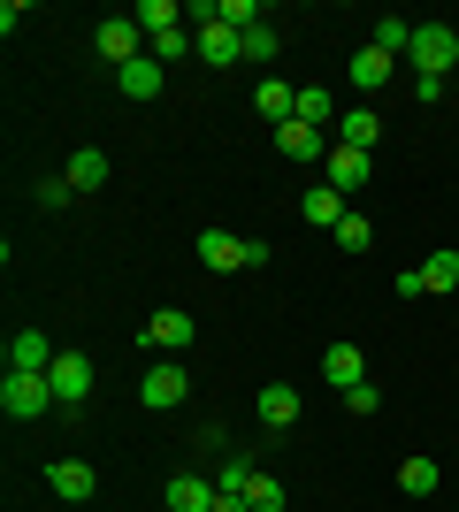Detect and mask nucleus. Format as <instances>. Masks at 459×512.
Masks as SVG:
<instances>
[{
    "label": "nucleus",
    "instance_id": "dca6fc26",
    "mask_svg": "<svg viewBox=\"0 0 459 512\" xmlns=\"http://www.w3.org/2000/svg\"><path fill=\"white\" fill-rule=\"evenodd\" d=\"M276 153H291V161H329V146H322L314 123H276Z\"/></svg>",
    "mask_w": 459,
    "mask_h": 512
},
{
    "label": "nucleus",
    "instance_id": "4be33fe9",
    "mask_svg": "<svg viewBox=\"0 0 459 512\" xmlns=\"http://www.w3.org/2000/svg\"><path fill=\"white\" fill-rule=\"evenodd\" d=\"M421 291H437V299H452V291H459V253H452V245L421 260Z\"/></svg>",
    "mask_w": 459,
    "mask_h": 512
},
{
    "label": "nucleus",
    "instance_id": "39448f33",
    "mask_svg": "<svg viewBox=\"0 0 459 512\" xmlns=\"http://www.w3.org/2000/svg\"><path fill=\"white\" fill-rule=\"evenodd\" d=\"M138 398H146L153 413L184 406V398H192V375H184V360H161V367H146V383H138Z\"/></svg>",
    "mask_w": 459,
    "mask_h": 512
},
{
    "label": "nucleus",
    "instance_id": "f03ea898",
    "mask_svg": "<svg viewBox=\"0 0 459 512\" xmlns=\"http://www.w3.org/2000/svg\"><path fill=\"white\" fill-rule=\"evenodd\" d=\"M46 406H54V383H46V375H0V413H8V421H39Z\"/></svg>",
    "mask_w": 459,
    "mask_h": 512
},
{
    "label": "nucleus",
    "instance_id": "4468645a",
    "mask_svg": "<svg viewBox=\"0 0 459 512\" xmlns=\"http://www.w3.org/2000/svg\"><path fill=\"white\" fill-rule=\"evenodd\" d=\"M161 505H169V512H215V482H199V474H169Z\"/></svg>",
    "mask_w": 459,
    "mask_h": 512
},
{
    "label": "nucleus",
    "instance_id": "aec40b11",
    "mask_svg": "<svg viewBox=\"0 0 459 512\" xmlns=\"http://www.w3.org/2000/svg\"><path fill=\"white\" fill-rule=\"evenodd\" d=\"M391 54H383V46H360V54H352V85H360V92H383V85H391Z\"/></svg>",
    "mask_w": 459,
    "mask_h": 512
},
{
    "label": "nucleus",
    "instance_id": "423d86ee",
    "mask_svg": "<svg viewBox=\"0 0 459 512\" xmlns=\"http://www.w3.org/2000/svg\"><path fill=\"white\" fill-rule=\"evenodd\" d=\"M368 169H375V153H352V146H329V161H322V184L329 192H360V184H368Z\"/></svg>",
    "mask_w": 459,
    "mask_h": 512
},
{
    "label": "nucleus",
    "instance_id": "9d476101",
    "mask_svg": "<svg viewBox=\"0 0 459 512\" xmlns=\"http://www.w3.org/2000/svg\"><path fill=\"white\" fill-rule=\"evenodd\" d=\"M92 39H100V54H108L115 69H131V62H138V16H108Z\"/></svg>",
    "mask_w": 459,
    "mask_h": 512
},
{
    "label": "nucleus",
    "instance_id": "1a4fd4ad",
    "mask_svg": "<svg viewBox=\"0 0 459 512\" xmlns=\"http://www.w3.org/2000/svg\"><path fill=\"white\" fill-rule=\"evenodd\" d=\"M46 367H54V344L39 329H16L8 337V375H46Z\"/></svg>",
    "mask_w": 459,
    "mask_h": 512
},
{
    "label": "nucleus",
    "instance_id": "6e6552de",
    "mask_svg": "<svg viewBox=\"0 0 459 512\" xmlns=\"http://www.w3.org/2000/svg\"><path fill=\"white\" fill-rule=\"evenodd\" d=\"M322 383H329V390L368 383V352H360V344H322Z\"/></svg>",
    "mask_w": 459,
    "mask_h": 512
},
{
    "label": "nucleus",
    "instance_id": "5701e85b",
    "mask_svg": "<svg viewBox=\"0 0 459 512\" xmlns=\"http://www.w3.org/2000/svg\"><path fill=\"white\" fill-rule=\"evenodd\" d=\"M291 123H314V130L337 123V100H329V85H299V107H291Z\"/></svg>",
    "mask_w": 459,
    "mask_h": 512
},
{
    "label": "nucleus",
    "instance_id": "393cba45",
    "mask_svg": "<svg viewBox=\"0 0 459 512\" xmlns=\"http://www.w3.org/2000/svg\"><path fill=\"white\" fill-rule=\"evenodd\" d=\"M245 505H253V512H284V482L253 467V482H245Z\"/></svg>",
    "mask_w": 459,
    "mask_h": 512
},
{
    "label": "nucleus",
    "instance_id": "f257e3e1",
    "mask_svg": "<svg viewBox=\"0 0 459 512\" xmlns=\"http://www.w3.org/2000/svg\"><path fill=\"white\" fill-rule=\"evenodd\" d=\"M406 62H414V77H452V62H459V31H452V23H414Z\"/></svg>",
    "mask_w": 459,
    "mask_h": 512
},
{
    "label": "nucleus",
    "instance_id": "412c9836",
    "mask_svg": "<svg viewBox=\"0 0 459 512\" xmlns=\"http://www.w3.org/2000/svg\"><path fill=\"white\" fill-rule=\"evenodd\" d=\"M437 482H444L437 459H421V451H414V459H398V490H406V497H437Z\"/></svg>",
    "mask_w": 459,
    "mask_h": 512
},
{
    "label": "nucleus",
    "instance_id": "a878e982",
    "mask_svg": "<svg viewBox=\"0 0 459 512\" xmlns=\"http://www.w3.org/2000/svg\"><path fill=\"white\" fill-rule=\"evenodd\" d=\"M375 46H383V54L398 62V54L414 46V23H406V16H383V23H375Z\"/></svg>",
    "mask_w": 459,
    "mask_h": 512
},
{
    "label": "nucleus",
    "instance_id": "ddd939ff",
    "mask_svg": "<svg viewBox=\"0 0 459 512\" xmlns=\"http://www.w3.org/2000/svg\"><path fill=\"white\" fill-rule=\"evenodd\" d=\"M115 85H123V100H138V107L169 92V85H161V62H153V54H138L131 69H115Z\"/></svg>",
    "mask_w": 459,
    "mask_h": 512
},
{
    "label": "nucleus",
    "instance_id": "20e7f679",
    "mask_svg": "<svg viewBox=\"0 0 459 512\" xmlns=\"http://www.w3.org/2000/svg\"><path fill=\"white\" fill-rule=\"evenodd\" d=\"M46 383H54V406H85V398H92V360H85V352H54Z\"/></svg>",
    "mask_w": 459,
    "mask_h": 512
},
{
    "label": "nucleus",
    "instance_id": "f8f14e48",
    "mask_svg": "<svg viewBox=\"0 0 459 512\" xmlns=\"http://www.w3.org/2000/svg\"><path fill=\"white\" fill-rule=\"evenodd\" d=\"M199 260H207L215 276H238V268H245V237H230V230H199Z\"/></svg>",
    "mask_w": 459,
    "mask_h": 512
},
{
    "label": "nucleus",
    "instance_id": "6ab92c4d",
    "mask_svg": "<svg viewBox=\"0 0 459 512\" xmlns=\"http://www.w3.org/2000/svg\"><path fill=\"white\" fill-rule=\"evenodd\" d=\"M253 107H261V123H291L299 85H276V77H261V85H253Z\"/></svg>",
    "mask_w": 459,
    "mask_h": 512
},
{
    "label": "nucleus",
    "instance_id": "7ed1b4c3",
    "mask_svg": "<svg viewBox=\"0 0 459 512\" xmlns=\"http://www.w3.org/2000/svg\"><path fill=\"white\" fill-rule=\"evenodd\" d=\"M138 337H146L153 352H169V360H184V352L199 344V321L184 314V306H161V314H153L146 329H138Z\"/></svg>",
    "mask_w": 459,
    "mask_h": 512
},
{
    "label": "nucleus",
    "instance_id": "b1692460",
    "mask_svg": "<svg viewBox=\"0 0 459 512\" xmlns=\"http://www.w3.org/2000/svg\"><path fill=\"white\" fill-rule=\"evenodd\" d=\"M261 421L268 428H291V421H299V390H291V383H268L261 390Z\"/></svg>",
    "mask_w": 459,
    "mask_h": 512
},
{
    "label": "nucleus",
    "instance_id": "a211bd4d",
    "mask_svg": "<svg viewBox=\"0 0 459 512\" xmlns=\"http://www.w3.org/2000/svg\"><path fill=\"white\" fill-rule=\"evenodd\" d=\"M299 214H306V222H314V230H337V222H345V192H329V184H314V192H306L299 199Z\"/></svg>",
    "mask_w": 459,
    "mask_h": 512
},
{
    "label": "nucleus",
    "instance_id": "c85d7f7f",
    "mask_svg": "<svg viewBox=\"0 0 459 512\" xmlns=\"http://www.w3.org/2000/svg\"><path fill=\"white\" fill-rule=\"evenodd\" d=\"M222 23H230V31H253V23H261V8H253V0H222Z\"/></svg>",
    "mask_w": 459,
    "mask_h": 512
},
{
    "label": "nucleus",
    "instance_id": "bb28decb",
    "mask_svg": "<svg viewBox=\"0 0 459 512\" xmlns=\"http://www.w3.org/2000/svg\"><path fill=\"white\" fill-rule=\"evenodd\" d=\"M329 237H337L345 253H368V245H375V222H368V214H345V222H337Z\"/></svg>",
    "mask_w": 459,
    "mask_h": 512
},
{
    "label": "nucleus",
    "instance_id": "2eb2a0df",
    "mask_svg": "<svg viewBox=\"0 0 459 512\" xmlns=\"http://www.w3.org/2000/svg\"><path fill=\"white\" fill-rule=\"evenodd\" d=\"M199 62H207V69H230V62H245V31H230V23L199 31Z\"/></svg>",
    "mask_w": 459,
    "mask_h": 512
},
{
    "label": "nucleus",
    "instance_id": "f3484780",
    "mask_svg": "<svg viewBox=\"0 0 459 512\" xmlns=\"http://www.w3.org/2000/svg\"><path fill=\"white\" fill-rule=\"evenodd\" d=\"M62 176H69V192H100V184H108V153H100V146H77Z\"/></svg>",
    "mask_w": 459,
    "mask_h": 512
},
{
    "label": "nucleus",
    "instance_id": "7c9ffc66",
    "mask_svg": "<svg viewBox=\"0 0 459 512\" xmlns=\"http://www.w3.org/2000/svg\"><path fill=\"white\" fill-rule=\"evenodd\" d=\"M345 406H352V413H375V406H383V390H375V383H352Z\"/></svg>",
    "mask_w": 459,
    "mask_h": 512
},
{
    "label": "nucleus",
    "instance_id": "c756f323",
    "mask_svg": "<svg viewBox=\"0 0 459 512\" xmlns=\"http://www.w3.org/2000/svg\"><path fill=\"white\" fill-rule=\"evenodd\" d=\"M69 199H77V192H69V176H46V184H39V207H69Z\"/></svg>",
    "mask_w": 459,
    "mask_h": 512
},
{
    "label": "nucleus",
    "instance_id": "0eeeda50",
    "mask_svg": "<svg viewBox=\"0 0 459 512\" xmlns=\"http://www.w3.org/2000/svg\"><path fill=\"white\" fill-rule=\"evenodd\" d=\"M46 490L62 497V505H92V490H100V474H92L85 459H54V467H46Z\"/></svg>",
    "mask_w": 459,
    "mask_h": 512
},
{
    "label": "nucleus",
    "instance_id": "2f4dec72",
    "mask_svg": "<svg viewBox=\"0 0 459 512\" xmlns=\"http://www.w3.org/2000/svg\"><path fill=\"white\" fill-rule=\"evenodd\" d=\"M215 512H253V505H245V490H215Z\"/></svg>",
    "mask_w": 459,
    "mask_h": 512
},
{
    "label": "nucleus",
    "instance_id": "9b49d317",
    "mask_svg": "<svg viewBox=\"0 0 459 512\" xmlns=\"http://www.w3.org/2000/svg\"><path fill=\"white\" fill-rule=\"evenodd\" d=\"M375 138H383V115H375V107H345V115H337V146L375 153Z\"/></svg>",
    "mask_w": 459,
    "mask_h": 512
},
{
    "label": "nucleus",
    "instance_id": "cd10ccee",
    "mask_svg": "<svg viewBox=\"0 0 459 512\" xmlns=\"http://www.w3.org/2000/svg\"><path fill=\"white\" fill-rule=\"evenodd\" d=\"M276 46H284V39H276V23H253V31H245V62H276Z\"/></svg>",
    "mask_w": 459,
    "mask_h": 512
}]
</instances>
